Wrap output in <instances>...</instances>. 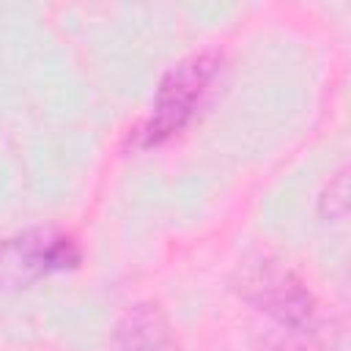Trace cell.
Instances as JSON below:
<instances>
[{"instance_id": "1", "label": "cell", "mask_w": 351, "mask_h": 351, "mask_svg": "<svg viewBox=\"0 0 351 351\" xmlns=\"http://www.w3.org/2000/svg\"><path fill=\"white\" fill-rule=\"evenodd\" d=\"M225 74V55L217 47H206L181 58L159 80L151 112L129 134L134 148H154L181 134L217 96Z\"/></svg>"}, {"instance_id": "2", "label": "cell", "mask_w": 351, "mask_h": 351, "mask_svg": "<svg viewBox=\"0 0 351 351\" xmlns=\"http://www.w3.org/2000/svg\"><path fill=\"white\" fill-rule=\"evenodd\" d=\"M82 263V247L74 233L55 225H36L0 239V288L22 291Z\"/></svg>"}, {"instance_id": "3", "label": "cell", "mask_w": 351, "mask_h": 351, "mask_svg": "<svg viewBox=\"0 0 351 351\" xmlns=\"http://www.w3.org/2000/svg\"><path fill=\"white\" fill-rule=\"evenodd\" d=\"M239 293L285 332H318V299L304 280L280 261L261 258L241 271Z\"/></svg>"}, {"instance_id": "4", "label": "cell", "mask_w": 351, "mask_h": 351, "mask_svg": "<svg viewBox=\"0 0 351 351\" xmlns=\"http://www.w3.org/2000/svg\"><path fill=\"white\" fill-rule=\"evenodd\" d=\"M118 351H181L167 313L156 302H134L115 326Z\"/></svg>"}, {"instance_id": "5", "label": "cell", "mask_w": 351, "mask_h": 351, "mask_svg": "<svg viewBox=\"0 0 351 351\" xmlns=\"http://www.w3.org/2000/svg\"><path fill=\"white\" fill-rule=\"evenodd\" d=\"M348 211V170L340 167L318 197V217L324 222H340Z\"/></svg>"}, {"instance_id": "6", "label": "cell", "mask_w": 351, "mask_h": 351, "mask_svg": "<svg viewBox=\"0 0 351 351\" xmlns=\"http://www.w3.org/2000/svg\"><path fill=\"white\" fill-rule=\"evenodd\" d=\"M266 351H332V346L318 343V332H285V337L271 340Z\"/></svg>"}]
</instances>
